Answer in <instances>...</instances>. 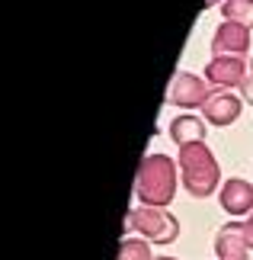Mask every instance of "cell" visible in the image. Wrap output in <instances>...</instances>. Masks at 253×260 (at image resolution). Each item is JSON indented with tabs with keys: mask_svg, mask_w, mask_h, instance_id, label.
Wrapping results in <instances>:
<instances>
[{
	"mask_svg": "<svg viewBox=\"0 0 253 260\" xmlns=\"http://www.w3.org/2000/svg\"><path fill=\"white\" fill-rule=\"evenodd\" d=\"M138 196L151 206H164L173 196V167L167 157H151L138 177Z\"/></svg>",
	"mask_w": 253,
	"mask_h": 260,
	"instance_id": "6da1fadb",
	"label": "cell"
},
{
	"mask_svg": "<svg viewBox=\"0 0 253 260\" xmlns=\"http://www.w3.org/2000/svg\"><path fill=\"white\" fill-rule=\"evenodd\" d=\"M183 171L189 193L196 196H208L218 183V164L205 154V148H183Z\"/></svg>",
	"mask_w": 253,
	"mask_h": 260,
	"instance_id": "7a4b0ae2",
	"label": "cell"
},
{
	"mask_svg": "<svg viewBox=\"0 0 253 260\" xmlns=\"http://www.w3.org/2000/svg\"><path fill=\"white\" fill-rule=\"evenodd\" d=\"M128 228H138L141 235H148L151 241H160V244H170L176 238V222L160 209H131Z\"/></svg>",
	"mask_w": 253,
	"mask_h": 260,
	"instance_id": "3957f363",
	"label": "cell"
},
{
	"mask_svg": "<svg viewBox=\"0 0 253 260\" xmlns=\"http://www.w3.org/2000/svg\"><path fill=\"white\" fill-rule=\"evenodd\" d=\"M221 206H225L231 215L250 212V209H253V186L240 183V180H231V183L221 189Z\"/></svg>",
	"mask_w": 253,
	"mask_h": 260,
	"instance_id": "277c9868",
	"label": "cell"
},
{
	"mask_svg": "<svg viewBox=\"0 0 253 260\" xmlns=\"http://www.w3.org/2000/svg\"><path fill=\"white\" fill-rule=\"evenodd\" d=\"M218 254L221 260H247L244 251V228L240 225H225L218 235Z\"/></svg>",
	"mask_w": 253,
	"mask_h": 260,
	"instance_id": "5b68a950",
	"label": "cell"
},
{
	"mask_svg": "<svg viewBox=\"0 0 253 260\" xmlns=\"http://www.w3.org/2000/svg\"><path fill=\"white\" fill-rule=\"evenodd\" d=\"M119 260H151L148 241H131V238H125L122 251H119Z\"/></svg>",
	"mask_w": 253,
	"mask_h": 260,
	"instance_id": "8992f818",
	"label": "cell"
},
{
	"mask_svg": "<svg viewBox=\"0 0 253 260\" xmlns=\"http://www.w3.org/2000/svg\"><path fill=\"white\" fill-rule=\"evenodd\" d=\"M244 238H247V244L253 247V218H250V222L244 225Z\"/></svg>",
	"mask_w": 253,
	"mask_h": 260,
	"instance_id": "52a82bcc",
	"label": "cell"
},
{
	"mask_svg": "<svg viewBox=\"0 0 253 260\" xmlns=\"http://www.w3.org/2000/svg\"><path fill=\"white\" fill-rule=\"evenodd\" d=\"M160 260H173V257H160Z\"/></svg>",
	"mask_w": 253,
	"mask_h": 260,
	"instance_id": "ba28073f",
	"label": "cell"
}]
</instances>
